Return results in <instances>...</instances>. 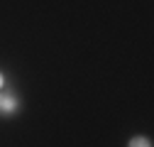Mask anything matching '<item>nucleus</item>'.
I'll return each instance as SVG.
<instances>
[{
  "label": "nucleus",
  "mask_w": 154,
  "mask_h": 147,
  "mask_svg": "<svg viewBox=\"0 0 154 147\" xmlns=\"http://www.w3.org/2000/svg\"><path fill=\"white\" fill-rule=\"evenodd\" d=\"M17 108H20V98L15 93H3L0 96V110H3V115H15Z\"/></svg>",
  "instance_id": "obj_1"
},
{
  "label": "nucleus",
  "mask_w": 154,
  "mask_h": 147,
  "mask_svg": "<svg viewBox=\"0 0 154 147\" xmlns=\"http://www.w3.org/2000/svg\"><path fill=\"white\" fill-rule=\"evenodd\" d=\"M127 147H152V140L147 135H134V137H130Z\"/></svg>",
  "instance_id": "obj_2"
},
{
  "label": "nucleus",
  "mask_w": 154,
  "mask_h": 147,
  "mask_svg": "<svg viewBox=\"0 0 154 147\" xmlns=\"http://www.w3.org/2000/svg\"><path fill=\"white\" fill-rule=\"evenodd\" d=\"M3 86H5V74L0 71V88H3Z\"/></svg>",
  "instance_id": "obj_3"
}]
</instances>
